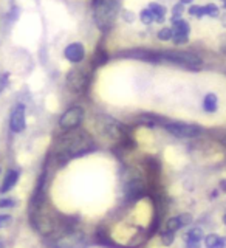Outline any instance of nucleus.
Returning a JSON list of instances; mask_svg holds the SVG:
<instances>
[{
	"instance_id": "nucleus-1",
	"label": "nucleus",
	"mask_w": 226,
	"mask_h": 248,
	"mask_svg": "<svg viewBox=\"0 0 226 248\" xmlns=\"http://www.w3.org/2000/svg\"><path fill=\"white\" fill-rule=\"evenodd\" d=\"M67 135L60 138L58 151L60 154V157L64 158H75L79 155L89 152V149L93 146V141L90 135H87L82 130H70L65 132Z\"/></svg>"
},
{
	"instance_id": "nucleus-2",
	"label": "nucleus",
	"mask_w": 226,
	"mask_h": 248,
	"mask_svg": "<svg viewBox=\"0 0 226 248\" xmlns=\"http://www.w3.org/2000/svg\"><path fill=\"white\" fill-rule=\"evenodd\" d=\"M121 2L122 0H93L91 2L93 20L101 31L107 33L112 30L116 17L121 13Z\"/></svg>"
},
{
	"instance_id": "nucleus-3",
	"label": "nucleus",
	"mask_w": 226,
	"mask_h": 248,
	"mask_svg": "<svg viewBox=\"0 0 226 248\" xmlns=\"http://www.w3.org/2000/svg\"><path fill=\"white\" fill-rule=\"evenodd\" d=\"M161 59L170 65L181 67L186 70H198L203 65V61L200 56L188 51H166L161 54Z\"/></svg>"
},
{
	"instance_id": "nucleus-4",
	"label": "nucleus",
	"mask_w": 226,
	"mask_h": 248,
	"mask_svg": "<svg viewBox=\"0 0 226 248\" xmlns=\"http://www.w3.org/2000/svg\"><path fill=\"white\" fill-rule=\"evenodd\" d=\"M84 116H85V112L81 106H73V107L67 108L59 118V123H58L59 129L62 132H70V130L77 129L82 124Z\"/></svg>"
},
{
	"instance_id": "nucleus-5",
	"label": "nucleus",
	"mask_w": 226,
	"mask_h": 248,
	"mask_svg": "<svg viewBox=\"0 0 226 248\" xmlns=\"http://www.w3.org/2000/svg\"><path fill=\"white\" fill-rule=\"evenodd\" d=\"M165 129L177 138H196L201 134L200 126L189 123H167L165 124Z\"/></svg>"
},
{
	"instance_id": "nucleus-6",
	"label": "nucleus",
	"mask_w": 226,
	"mask_h": 248,
	"mask_svg": "<svg viewBox=\"0 0 226 248\" xmlns=\"http://www.w3.org/2000/svg\"><path fill=\"white\" fill-rule=\"evenodd\" d=\"M172 23V42L175 45H184L188 44L191 36V25L184 19H170Z\"/></svg>"
},
{
	"instance_id": "nucleus-7",
	"label": "nucleus",
	"mask_w": 226,
	"mask_h": 248,
	"mask_svg": "<svg viewBox=\"0 0 226 248\" xmlns=\"http://www.w3.org/2000/svg\"><path fill=\"white\" fill-rule=\"evenodd\" d=\"M192 214L189 213H184V214H180V216H175V217H170V219L166 220V223L163 225L161 228V234H175L177 231H180L181 228L188 227V225L192 222Z\"/></svg>"
},
{
	"instance_id": "nucleus-8",
	"label": "nucleus",
	"mask_w": 226,
	"mask_h": 248,
	"mask_svg": "<svg viewBox=\"0 0 226 248\" xmlns=\"http://www.w3.org/2000/svg\"><path fill=\"white\" fill-rule=\"evenodd\" d=\"M25 106L15 104L10 115V129L14 134H20L27 127V118H25Z\"/></svg>"
},
{
	"instance_id": "nucleus-9",
	"label": "nucleus",
	"mask_w": 226,
	"mask_h": 248,
	"mask_svg": "<svg viewBox=\"0 0 226 248\" xmlns=\"http://www.w3.org/2000/svg\"><path fill=\"white\" fill-rule=\"evenodd\" d=\"M85 46L82 42H70L64 48V58L70 62V64H81L85 59Z\"/></svg>"
},
{
	"instance_id": "nucleus-10",
	"label": "nucleus",
	"mask_w": 226,
	"mask_h": 248,
	"mask_svg": "<svg viewBox=\"0 0 226 248\" xmlns=\"http://www.w3.org/2000/svg\"><path fill=\"white\" fill-rule=\"evenodd\" d=\"M85 237L82 232H70L56 242V248H84Z\"/></svg>"
},
{
	"instance_id": "nucleus-11",
	"label": "nucleus",
	"mask_w": 226,
	"mask_h": 248,
	"mask_svg": "<svg viewBox=\"0 0 226 248\" xmlns=\"http://www.w3.org/2000/svg\"><path fill=\"white\" fill-rule=\"evenodd\" d=\"M85 73L82 72L81 68H76L73 70V72H70L68 73V78H67V84H68V87L72 89L73 92H81L82 89H85Z\"/></svg>"
},
{
	"instance_id": "nucleus-12",
	"label": "nucleus",
	"mask_w": 226,
	"mask_h": 248,
	"mask_svg": "<svg viewBox=\"0 0 226 248\" xmlns=\"http://www.w3.org/2000/svg\"><path fill=\"white\" fill-rule=\"evenodd\" d=\"M19 170H15V169H10L8 172L5 174L3 177V182H2V188H0V194H5L8 191H11L15 183L19 182Z\"/></svg>"
},
{
	"instance_id": "nucleus-13",
	"label": "nucleus",
	"mask_w": 226,
	"mask_h": 248,
	"mask_svg": "<svg viewBox=\"0 0 226 248\" xmlns=\"http://www.w3.org/2000/svg\"><path fill=\"white\" fill-rule=\"evenodd\" d=\"M201 106H203V110L206 113H214V112H217V108H219V96H217L214 92L206 93L205 98H203V103H201Z\"/></svg>"
},
{
	"instance_id": "nucleus-14",
	"label": "nucleus",
	"mask_w": 226,
	"mask_h": 248,
	"mask_svg": "<svg viewBox=\"0 0 226 248\" xmlns=\"http://www.w3.org/2000/svg\"><path fill=\"white\" fill-rule=\"evenodd\" d=\"M147 8H149V11L153 14L155 22H157V23H163L166 20V13H167L166 6H163L158 2H151L149 5H147Z\"/></svg>"
},
{
	"instance_id": "nucleus-15",
	"label": "nucleus",
	"mask_w": 226,
	"mask_h": 248,
	"mask_svg": "<svg viewBox=\"0 0 226 248\" xmlns=\"http://www.w3.org/2000/svg\"><path fill=\"white\" fill-rule=\"evenodd\" d=\"M206 248H226V236L219 234H208L205 237Z\"/></svg>"
},
{
	"instance_id": "nucleus-16",
	"label": "nucleus",
	"mask_w": 226,
	"mask_h": 248,
	"mask_svg": "<svg viewBox=\"0 0 226 248\" xmlns=\"http://www.w3.org/2000/svg\"><path fill=\"white\" fill-rule=\"evenodd\" d=\"M203 236H205V232H203V230H201L200 227L191 228L188 231V234H186V244H201Z\"/></svg>"
},
{
	"instance_id": "nucleus-17",
	"label": "nucleus",
	"mask_w": 226,
	"mask_h": 248,
	"mask_svg": "<svg viewBox=\"0 0 226 248\" xmlns=\"http://www.w3.org/2000/svg\"><path fill=\"white\" fill-rule=\"evenodd\" d=\"M139 22L143 23V25H146V27H149V25H152V23L155 22V17H153V14L149 11V8H144V10H141L139 11Z\"/></svg>"
},
{
	"instance_id": "nucleus-18",
	"label": "nucleus",
	"mask_w": 226,
	"mask_h": 248,
	"mask_svg": "<svg viewBox=\"0 0 226 248\" xmlns=\"http://www.w3.org/2000/svg\"><path fill=\"white\" fill-rule=\"evenodd\" d=\"M188 14L192 16L196 19H203L206 17L205 14V5H191V8L188 10Z\"/></svg>"
},
{
	"instance_id": "nucleus-19",
	"label": "nucleus",
	"mask_w": 226,
	"mask_h": 248,
	"mask_svg": "<svg viewBox=\"0 0 226 248\" xmlns=\"http://www.w3.org/2000/svg\"><path fill=\"white\" fill-rule=\"evenodd\" d=\"M157 37L161 42H169L172 41V28L170 27H163L157 31Z\"/></svg>"
},
{
	"instance_id": "nucleus-20",
	"label": "nucleus",
	"mask_w": 226,
	"mask_h": 248,
	"mask_svg": "<svg viewBox=\"0 0 226 248\" xmlns=\"http://www.w3.org/2000/svg\"><path fill=\"white\" fill-rule=\"evenodd\" d=\"M205 14H206V17L217 19V17H220V10L215 3H208L205 5Z\"/></svg>"
},
{
	"instance_id": "nucleus-21",
	"label": "nucleus",
	"mask_w": 226,
	"mask_h": 248,
	"mask_svg": "<svg viewBox=\"0 0 226 248\" xmlns=\"http://www.w3.org/2000/svg\"><path fill=\"white\" fill-rule=\"evenodd\" d=\"M121 17H122V20L124 22H127V23H132L135 19H136V16H135V13L134 11H130V10H121Z\"/></svg>"
},
{
	"instance_id": "nucleus-22",
	"label": "nucleus",
	"mask_w": 226,
	"mask_h": 248,
	"mask_svg": "<svg viewBox=\"0 0 226 248\" xmlns=\"http://www.w3.org/2000/svg\"><path fill=\"white\" fill-rule=\"evenodd\" d=\"M8 84H10V75L5 72H0V93L8 87Z\"/></svg>"
},
{
	"instance_id": "nucleus-23",
	"label": "nucleus",
	"mask_w": 226,
	"mask_h": 248,
	"mask_svg": "<svg viewBox=\"0 0 226 248\" xmlns=\"http://www.w3.org/2000/svg\"><path fill=\"white\" fill-rule=\"evenodd\" d=\"M184 11V5H181L178 2L174 8H172V19H181V14Z\"/></svg>"
},
{
	"instance_id": "nucleus-24",
	"label": "nucleus",
	"mask_w": 226,
	"mask_h": 248,
	"mask_svg": "<svg viewBox=\"0 0 226 248\" xmlns=\"http://www.w3.org/2000/svg\"><path fill=\"white\" fill-rule=\"evenodd\" d=\"M15 206V200L11 197H5V199H0V208L5 209V208H13Z\"/></svg>"
},
{
	"instance_id": "nucleus-25",
	"label": "nucleus",
	"mask_w": 226,
	"mask_h": 248,
	"mask_svg": "<svg viewBox=\"0 0 226 248\" xmlns=\"http://www.w3.org/2000/svg\"><path fill=\"white\" fill-rule=\"evenodd\" d=\"M11 220H13V217L10 214H0V228L6 227Z\"/></svg>"
},
{
	"instance_id": "nucleus-26",
	"label": "nucleus",
	"mask_w": 226,
	"mask_h": 248,
	"mask_svg": "<svg viewBox=\"0 0 226 248\" xmlns=\"http://www.w3.org/2000/svg\"><path fill=\"white\" fill-rule=\"evenodd\" d=\"M201 244H186V248H200Z\"/></svg>"
},
{
	"instance_id": "nucleus-27",
	"label": "nucleus",
	"mask_w": 226,
	"mask_h": 248,
	"mask_svg": "<svg viewBox=\"0 0 226 248\" xmlns=\"http://www.w3.org/2000/svg\"><path fill=\"white\" fill-rule=\"evenodd\" d=\"M192 2H194V0H180L181 5H191Z\"/></svg>"
},
{
	"instance_id": "nucleus-28",
	"label": "nucleus",
	"mask_w": 226,
	"mask_h": 248,
	"mask_svg": "<svg viewBox=\"0 0 226 248\" xmlns=\"http://www.w3.org/2000/svg\"><path fill=\"white\" fill-rule=\"evenodd\" d=\"M220 186H222V189L226 192V180H222V182H220Z\"/></svg>"
},
{
	"instance_id": "nucleus-29",
	"label": "nucleus",
	"mask_w": 226,
	"mask_h": 248,
	"mask_svg": "<svg viewBox=\"0 0 226 248\" xmlns=\"http://www.w3.org/2000/svg\"><path fill=\"white\" fill-rule=\"evenodd\" d=\"M222 25H223V27L226 28V14L223 16V17H222Z\"/></svg>"
},
{
	"instance_id": "nucleus-30",
	"label": "nucleus",
	"mask_w": 226,
	"mask_h": 248,
	"mask_svg": "<svg viewBox=\"0 0 226 248\" xmlns=\"http://www.w3.org/2000/svg\"><path fill=\"white\" fill-rule=\"evenodd\" d=\"M223 10L226 11V0H223Z\"/></svg>"
},
{
	"instance_id": "nucleus-31",
	"label": "nucleus",
	"mask_w": 226,
	"mask_h": 248,
	"mask_svg": "<svg viewBox=\"0 0 226 248\" xmlns=\"http://www.w3.org/2000/svg\"><path fill=\"white\" fill-rule=\"evenodd\" d=\"M223 220H225V223H226V214L223 216Z\"/></svg>"
},
{
	"instance_id": "nucleus-32",
	"label": "nucleus",
	"mask_w": 226,
	"mask_h": 248,
	"mask_svg": "<svg viewBox=\"0 0 226 248\" xmlns=\"http://www.w3.org/2000/svg\"><path fill=\"white\" fill-rule=\"evenodd\" d=\"M0 248H2V245H0Z\"/></svg>"
},
{
	"instance_id": "nucleus-33",
	"label": "nucleus",
	"mask_w": 226,
	"mask_h": 248,
	"mask_svg": "<svg viewBox=\"0 0 226 248\" xmlns=\"http://www.w3.org/2000/svg\"><path fill=\"white\" fill-rule=\"evenodd\" d=\"M0 172H2V170H0Z\"/></svg>"
}]
</instances>
